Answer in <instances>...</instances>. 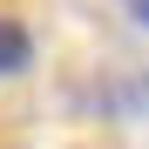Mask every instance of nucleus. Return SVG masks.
<instances>
[{"label":"nucleus","instance_id":"obj_2","mask_svg":"<svg viewBox=\"0 0 149 149\" xmlns=\"http://www.w3.org/2000/svg\"><path fill=\"white\" fill-rule=\"evenodd\" d=\"M122 7H129V20H136V27H149V0H122Z\"/></svg>","mask_w":149,"mask_h":149},{"label":"nucleus","instance_id":"obj_1","mask_svg":"<svg viewBox=\"0 0 149 149\" xmlns=\"http://www.w3.org/2000/svg\"><path fill=\"white\" fill-rule=\"evenodd\" d=\"M27 61H34V34L20 27L14 14H0V81H7V74H27Z\"/></svg>","mask_w":149,"mask_h":149}]
</instances>
